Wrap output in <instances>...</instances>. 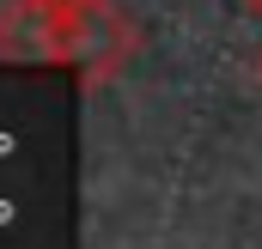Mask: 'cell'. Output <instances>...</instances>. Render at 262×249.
<instances>
[{
  "label": "cell",
  "instance_id": "6da1fadb",
  "mask_svg": "<svg viewBox=\"0 0 262 249\" xmlns=\"http://www.w3.org/2000/svg\"><path fill=\"white\" fill-rule=\"evenodd\" d=\"M244 6H250V12H262V0H244Z\"/></svg>",
  "mask_w": 262,
  "mask_h": 249
},
{
  "label": "cell",
  "instance_id": "7a4b0ae2",
  "mask_svg": "<svg viewBox=\"0 0 262 249\" xmlns=\"http://www.w3.org/2000/svg\"><path fill=\"white\" fill-rule=\"evenodd\" d=\"M256 73H262V55H256Z\"/></svg>",
  "mask_w": 262,
  "mask_h": 249
}]
</instances>
